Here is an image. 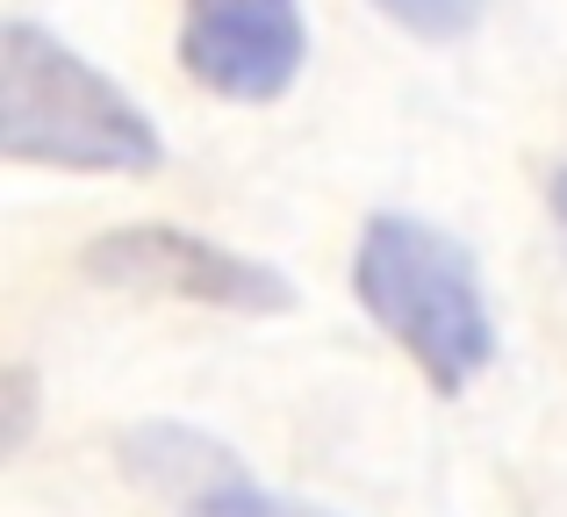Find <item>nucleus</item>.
<instances>
[{
    "instance_id": "1",
    "label": "nucleus",
    "mask_w": 567,
    "mask_h": 517,
    "mask_svg": "<svg viewBox=\"0 0 567 517\" xmlns=\"http://www.w3.org/2000/svg\"><path fill=\"white\" fill-rule=\"evenodd\" d=\"M0 158L51 173H158L166 137L137 94L37 22L0 29Z\"/></svg>"
},
{
    "instance_id": "2",
    "label": "nucleus",
    "mask_w": 567,
    "mask_h": 517,
    "mask_svg": "<svg viewBox=\"0 0 567 517\" xmlns=\"http://www.w3.org/2000/svg\"><path fill=\"white\" fill-rule=\"evenodd\" d=\"M352 294L439 395L474 389L496 360V309L482 294V266L424 216H367L352 252Z\"/></svg>"
},
{
    "instance_id": "3",
    "label": "nucleus",
    "mask_w": 567,
    "mask_h": 517,
    "mask_svg": "<svg viewBox=\"0 0 567 517\" xmlns=\"http://www.w3.org/2000/svg\"><path fill=\"white\" fill-rule=\"evenodd\" d=\"M80 273H94L101 288L173 294V302L230 309V317H280V309H295V280L280 273V266L245 259V252L202 238V230H181V224L101 230L80 252Z\"/></svg>"
},
{
    "instance_id": "4",
    "label": "nucleus",
    "mask_w": 567,
    "mask_h": 517,
    "mask_svg": "<svg viewBox=\"0 0 567 517\" xmlns=\"http://www.w3.org/2000/svg\"><path fill=\"white\" fill-rule=\"evenodd\" d=\"M309 22L302 0H187L181 8V72L216 101H280L302 80Z\"/></svg>"
},
{
    "instance_id": "5",
    "label": "nucleus",
    "mask_w": 567,
    "mask_h": 517,
    "mask_svg": "<svg viewBox=\"0 0 567 517\" xmlns=\"http://www.w3.org/2000/svg\"><path fill=\"white\" fill-rule=\"evenodd\" d=\"M123 467L144 482V489L173 496V504H202V496L230 489V482H245V467H237L230 446H216L208 432H194V424H144V432L123 438Z\"/></svg>"
},
{
    "instance_id": "6",
    "label": "nucleus",
    "mask_w": 567,
    "mask_h": 517,
    "mask_svg": "<svg viewBox=\"0 0 567 517\" xmlns=\"http://www.w3.org/2000/svg\"><path fill=\"white\" fill-rule=\"evenodd\" d=\"M374 8L395 29L424 37V43H453V37H467V29L488 14V0H374Z\"/></svg>"
},
{
    "instance_id": "7",
    "label": "nucleus",
    "mask_w": 567,
    "mask_h": 517,
    "mask_svg": "<svg viewBox=\"0 0 567 517\" xmlns=\"http://www.w3.org/2000/svg\"><path fill=\"white\" fill-rule=\"evenodd\" d=\"M187 517H331V510H309V504H288V496H274V489L230 482V489H216V496H202V504H187Z\"/></svg>"
},
{
    "instance_id": "8",
    "label": "nucleus",
    "mask_w": 567,
    "mask_h": 517,
    "mask_svg": "<svg viewBox=\"0 0 567 517\" xmlns=\"http://www.w3.org/2000/svg\"><path fill=\"white\" fill-rule=\"evenodd\" d=\"M29 417H37V381H29V366H14V374H8V432H0V446H8V453H22Z\"/></svg>"
},
{
    "instance_id": "9",
    "label": "nucleus",
    "mask_w": 567,
    "mask_h": 517,
    "mask_svg": "<svg viewBox=\"0 0 567 517\" xmlns=\"http://www.w3.org/2000/svg\"><path fill=\"white\" fill-rule=\"evenodd\" d=\"M554 224H560V245H567V166L554 173Z\"/></svg>"
}]
</instances>
